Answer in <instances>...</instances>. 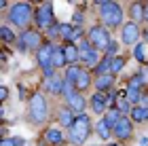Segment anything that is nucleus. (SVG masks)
Wrapping results in <instances>:
<instances>
[{
	"label": "nucleus",
	"mask_w": 148,
	"mask_h": 146,
	"mask_svg": "<svg viewBox=\"0 0 148 146\" xmlns=\"http://www.w3.org/2000/svg\"><path fill=\"white\" fill-rule=\"evenodd\" d=\"M91 134V121H89V117L87 114H80L74 119V123H72V127H70V140L74 144H83L87 138H89Z\"/></svg>",
	"instance_id": "nucleus-1"
},
{
	"label": "nucleus",
	"mask_w": 148,
	"mask_h": 146,
	"mask_svg": "<svg viewBox=\"0 0 148 146\" xmlns=\"http://www.w3.org/2000/svg\"><path fill=\"white\" fill-rule=\"evenodd\" d=\"M102 21L106 25H110V28H116L119 23H123V9L116 4V2H104L102 4Z\"/></svg>",
	"instance_id": "nucleus-2"
},
{
	"label": "nucleus",
	"mask_w": 148,
	"mask_h": 146,
	"mask_svg": "<svg viewBox=\"0 0 148 146\" xmlns=\"http://www.w3.org/2000/svg\"><path fill=\"white\" fill-rule=\"evenodd\" d=\"M53 45L51 42H42V47L36 51V59H38V66L42 68L45 76L47 78H53Z\"/></svg>",
	"instance_id": "nucleus-3"
},
{
	"label": "nucleus",
	"mask_w": 148,
	"mask_h": 146,
	"mask_svg": "<svg viewBox=\"0 0 148 146\" xmlns=\"http://www.w3.org/2000/svg\"><path fill=\"white\" fill-rule=\"evenodd\" d=\"M30 17H32V9L28 2H15L9 11V19L15 25H21V28L30 23Z\"/></svg>",
	"instance_id": "nucleus-4"
},
{
	"label": "nucleus",
	"mask_w": 148,
	"mask_h": 146,
	"mask_svg": "<svg viewBox=\"0 0 148 146\" xmlns=\"http://www.w3.org/2000/svg\"><path fill=\"white\" fill-rule=\"evenodd\" d=\"M89 42L93 45V49L106 51V49H108V45H110V34H108V30L102 28V25L91 28V30H89Z\"/></svg>",
	"instance_id": "nucleus-5"
},
{
	"label": "nucleus",
	"mask_w": 148,
	"mask_h": 146,
	"mask_svg": "<svg viewBox=\"0 0 148 146\" xmlns=\"http://www.w3.org/2000/svg\"><path fill=\"white\" fill-rule=\"evenodd\" d=\"M30 114L36 123H42L47 119V99L40 93H34L30 99Z\"/></svg>",
	"instance_id": "nucleus-6"
},
{
	"label": "nucleus",
	"mask_w": 148,
	"mask_h": 146,
	"mask_svg": "<svg viewBox=\"0 0 148 146\" xmlns=\"http://www.w3.org/2000/svg\"><path fill=\"white\" fill-rule=\"evenodd\" d=\"M42 47V38H40V34L36 30H25L21 36H19V49H40Z\"/></svg>",
	"instance_id": "nucleus-7"
},
{
	"label": "nucleus",
	"mask_w": 148,
	"mask_h": 146,
	"mask_svg": "<svg viewBox=\"0 0 148 146\" xmlns=\"http://www.w3.org/2000/svg\"><path fill=\"white\" fill-rule=\"evenodd\" d=\"M80 59L87 66H97V49H93L89 40H83V45H80Z\"/></svg>",
	"instance_id": "nucleus-8"
},
{
	"label": "nucleus",
	"mask_w": 148,
	"mask_h": 146,
	"mask_svg": "<svg viewBox=\"0 0 148 146\" xmlns=\"http://www.w3.org/2000/svg\"><path fill=\"white\" fill-rule=\"evenodd\" d=\"M36 23H38V28H49V25H53V9H51V4H42L36 11Z\"/></svg>",
	"instance_id": "nucleus-9"
},
{
	"label": "nucleus",
	"mask_w": 148,
	"mask_h": 146,
	"mask_svg": "<svg viewBox=\"0 0 148 146\" xmlns=\"http://www.w3.org/2000/svg\"><path fill=\"white\" fill-rule=\"evenodd\" d=\"M112 134L119 138V140H127V138L131 136V121L125 117H121V121L112 127Z\"/></svg>",
	"instance_id": "nucleus-10"
},
{
	"label": "nucleus",
	"mask_w": 148,
	"mask_h": 146,
	"mask_svg": "<svg viewBox=\"0 0 148 146\" xmlns=\"http://www.w3.org/2000/svg\"><path fill=\"white\" fill-rule=\"evenodd\" d=\"M91 108H93V112H97V114L106 112V108H108V97L104 95V91H97V93L91 97Z\"/></svg>",
	"instance_id": "nucleus-11"
},
{
	"label": "nucleus",
	"mask_w": 148,
	"mask_h": 146,
	"mask_svg": "<svg viewBox=\"0 0 148 146\" xmlns=\"http://www.w3.org/2000/svg\"><path fill=\"white\" fill-rule=\"evenodd\" d=\"M66 99H68V106H70V110L72 112H83L85 110V97L80 95V93H70V95H66Z\"/></svg>",
	"instance_id": "nucleus-12"
},
{
	"label": "nucleus",
	"mask_w": 148,
	"mask_h": 146,
	"mask_svg": "<svg viewBox=\"0 0 148 146\" xmlns=\"http://www.w3.org/2000/svg\"><path fill=\"white\" fill-rule=\"evenodd\" d=\"M138 25H136V21H131V23H125V28H123V42H127V45H133L138 40Z\"/></svg>",
	"instance_id": "nucleus-13"
},
{
	"label": "nucleus",
	"mask_w": 148,
	"mask_h": 146,
	"mask_svg": "<svg viewBox=\"0 0 148 146\" xmlns=\"http://www.w3.org/2000/svg\"><path fill=\"white\" fill-rule=\"evenodd\" d=\"M64 53H66V59H68V64H76L78 59H80V49L74 47L72 42H68V45L64 47Z\"/></svg>",
	"instance_id": "nucleus-14"
},
{
	"label": "nucleus",
	"mask_w": 148,
	"mask_h": 146,
	"mask_svg": "<svg viewBox=\"0 0 148 146\" xmlns=\"http://www.w3.org/2000/svg\"><path fill=\"white\" fill-rule=\"evenodd\" d=\"M112 83H114V76L112 74H102V76H97V81H95V89L106 93V89H110Z\"/></svg>",
	"instance_id": "nucleus-15"
},
{
	"label": "nucleus",
	"mask_w": 148,
	"mask_h": 146,
	"mask_svg": "<svg viewBox=\"0 0 148 146\" xmlns=\"http://www.w3.org/2000/svg\"><path fill=\"white\" fill-rule=\"evenodd\" d=\"M91 85V76H89V72L87 70H80V74L76 78V83H74V87H76V91H85L87 87Z\"/></svg>",
	"instance_id": "nucleus-16"
},
{
	"label": "nucleus",
	"mask_w": 148,
	"mask_h": 146,
	"mask_svg": "<svg viewBox=\"0 0 148 146\" xmlns=\"http://www.w3.org/2000/svg\"><path fill=\"white\" fill-rule=\"evenodd\" d=\"M131 119H133V121H148V106H142V104H140V106H133V108H131Z\"/></svg>",
	"instance_id": "nucleus-17"
},
{
	"label": "nucleus",
	"mask_w": 148,
	"mask_h": 146,
	"mask_svg": "<svg viewBox=\"0 0 148 146\" xmlns=\"http://www.w3.org/2000/svg\"><path fill=\"white\" fill-rule=\"evenodd\" d=\"M45 140L53 144V146H59V144H64V136H62V131H57V129H49L45 134Z\"/></svg>",
	"instance_id": "nucleus-18"
},
{
	"label": "nucleus",
	"mask_w": 148,
	"mask_h": 146,
	"mask_svg": "<svg viewBox=\"0 0 148 146\" xmlns=\"http://www.w3.org/2000/svg\"><path fill=\"white\" fill-rule=\"evenodd\" d=\"M133 55H136L138 62H146L148 59V42H138L136 45V51H133Z\"/></svg>",
	"instance_id": "nucleus-19"
},
{
	"label": "nucleus",
	"mask_w": 148,
	"mask_h": 146,
	"mask_svg": "<svg viewBox=\"0 0 148 146\" xmlns=\"http://www.w3.org/2000/svg\"><path fill=\"white\" fill-rule=\"evenodd\" d=\"M95 131H97V136L102 138V140H108V138H110V134H112V127H110V125H108V123H106L104 119H102V121L97 123Z\"/></svg>",
	"instance_id": "nucleus-20"
},
{
	"label": "nucleus",
	"mask_w": 148,
	"mask_h": 146,
	"mask_svg": "<svg viewBox=\"0 0 148 146\" xmlns=\"http://www.w3.org/2000/svg\"><path fill=\"white\" fill-rule=\"evenodd\" d=\"M144 9H146V6L142 2H133L131 4V17H133V21H136V23L144 19Z\"/></svg>",
	"instance_id": "nucleus-21"
},
{
	"label": "nucleus",
	"mask_w": 148,
	"mask_h": 146,
	"mask_svg": "<svg viewBox=\"0 0 148 146\" xmlns=\"http://www.w3.org/2000/svg\"><path fill=\"white\" fill-rule=\"evenodd\" d=\"M104 121L110 125V127H114L119 121H121V110L119 108H112V110H108L106 112V117H104Z\"/></svg>",
	"instance_id": "nucleus-22"
},
{
	"label": "nucleus",
	"mask_w": 148,
	"mask_h": 146,
	"mask_svg": "<svg viewBox=\"0 0 148 146\" xmlns=\"http://www.w3.org/2000/svg\"><path fill=\"white\" fill-rule=\"evenodd\" d=\"M66 53H64V49H55L53 51V68H62V66H66Z\"/></svg>",
	"instance_id": "nucleus-23"
},
{
	"label": "nucleus",
	"mask_w": 148,
	"mask_h": 146,
	"mask_svg": "<svg viewBox=\"0 0 148 146\" xmlns=\"http://www.w3.org/2000/svg\"><path fill=\"white\" fill-rule=\"evenodd\" d=\"M110 59H112V57H104V62L95 66V74H97V76H102V74H112V72H110Z\"/></svg>",
	"instance_id": "nucleus-24"
},
{
	"label": "nucleus",
	"mask_w": 148,
	"mask_h": 146,
	"mask_svg": "<svg viewBox=\"0 0 148 146\" xmlns=\"http://www.w3.org/2000/svg\"><path fill=\"white\" fill-rule=\"evenodd\" d=\"M123 66H125V59L123 57H112L110 59V72H112V74L121 72V70H123Z\"/></svg>",
	"instance_id": "nucleus-25"
},
{
	"label": "nucleus",
	"mask_w": 148,
	"mask_h": 146,
	"mask_svg": "<svg viewBox=\"0 0 148 146\" xmlns=\"http://www.w3.org/2000/svg\"><path fill=\"white\" fill-rule=\"evenodd\" d=\"M78 74H80V68H78L76 64H72L70 68H68V72H66V81H70V83H76Z\"/></svg>",
	"instance_id": "nucleus-26"
},
{
	"label": "nucleus",
	"mask_w": 148,
	"mask_h": 146,
	"mask_svg": "<svg viewBox=\"0 0 148 146\" xmlns=\"http://www.w3.org/2000/svg\"><path fill=\"white\" fill-rule=\"evenodd\" d=\"M72 32H74L72 23H62V25H59V36H62L64 40H70V38H72Z\"/></svg>",
	"instance_id": "nucleus-27"
},
{
	"label": "nucleus",
	"mask_w": 148,
	"mask_h": 146,
	"mask_svg": "<svg viewBox=\"0 0 148 146\" xmlns=\"http://www.w3.org/2000/svg\"><path fill=\"white\" fill-rule=\"evenodd\" d=\"M49 91L51 93H64V83H59L57 78H49Z\"/></svg>",
	"instance_id": "nucleus-28"
},
{
	"label": "nucleus",
	"mask_w": 148,
	"mask_h": 146,
	"mask_svg": "<svg viewBox=\"0 0 148 146\" xmlns=\"http://www.w3.org/2000/svg\"><path fill=\"white\" fill-rule=\"evenodd\" d=\"M59 121H62L64 125H68V127H72V123H74L72 112L70 110H62V112H59Z\"/></svg>",
	"instance_id": "nucleus-29"
},
{
	"label": "nucleus",
	"mask_w": 148,
	"mask_h": 146,
	"mask_svg": "<svg viewBox=\"0 0 148 146\" xmlns=\"http://www.w3.org/2000/svg\"><path fill=\"white\" fill-rule=\"evenodd\" d=\"M140 97H142V93H140V89H127V99H129L131 104H136V102H140Z\"/></svg>",
	"instance_id": "nucleus-30"
},
{
	"label": "nucleus",
	"mask_w": 148,
	"mask_h": 146,
	"mask_svg": "<svg viewBox=\"0 0 148 146\" xmlns=\"http://www.w3.org/2000/svg\"><path fill=\"white\" fill-rule=\"evenodd\" d=\"M0 146H23V140L21 138H4Z\"/></svg>",
	"instance_id": "nucleus-31"
},
{
	"label": "nucleus",
	"mask_w": 148,
	"mask_h": 146,
	"mask_svg": "<svg viewBox=\"0 0 148 146\" xmlns=\"http://www.w3.org/2000/svg\"><path fill=\"white\" fill-rule=\"evenodd\" d=\"M0 34H2V40H4V42H13V40H15V34H13L6 25H2V28H0Z\"/></svg>",
	"instance_id": "nucleus-32"
},
{
	"label": "nucleus",
	"mask_w": 148,
	"mask_h": 146,
	"mask_svg": "<svg viewBox=\"0 0 148 146\" xmlns=\"http://www.w3.org/2000/svg\"><path fill=\"white\" fill-rule=\"evenodd\" d=\"M142 81H144L142 74H136V76L129 81V87H131V89H140V87H142Z\"/></svg>",
	"instance_id": "nucleus-33"
},
{
	"label": "nucleus",
	"mask_w": 148,
	"mask_h": 146,
	"mask_svg": "<svg viewBox=\"0 0 148 146\" xmlns=\"http://www.w3.org/2000/svg\"><path fill=\"white\" fill-rule=\"evenodd\" d=\"M106 51H108V55H110V57H112V55H116V53H119V45L114 42V40H110V45H108V49H106Z\"/></svg>",
	"instance_id": "nucleus-34"
},
{
	"label": "nucleus",
	"mask_w": 148,
	"mask_h": 146,
	"mask_svg": "<svg viewBox=\"0 0 148 146\" xmlns=\"http://www.w3.org/2000/svg\"><path fill=\"white\" fill-rule=\"evenodd\" d=\"M72 25H74V28H76V25H80V21H83V13H80V11H76V13H74V17H72Z\"/></svg>",
	"instance_id": "nucleus-35"
},
{
	"label": "nucleus",
	"mask_w": 148,
	"mask_h": 146,
	"mask_svg": "<svg viewBox=\"0 0 148 146\" xmlns=\"http://www.w3.org/2000/svg\"><path fill=\"white\" fill-rule=\"evenodd\" d=\"M116 108L121 110V114H123V112H127V110H131V108H129V104H127V102H123V99H121V102L116 104Z\"/></svg>",
	"instance_id": "nucleus-36"
},
{
	"label": "nucleus",
	"mask_w": 148,
	"mask_h": 146,
	"mask_svg": "<svg viewBox=\"0 0 148 146\" xmlns=\"http://www.w3.org/2000/svg\"><path fill=\"white\" fill-rule=\"evenodd\" d=\"M49 34H51V36H57V34H59V25H57V23L49 25Z\"/></svg>",
	"instance_id": "nucleus-37"
},
{
	"label": "nucleus",
	"mask_w": 148,
	"mask_h": 146,
	"mask_svg": "<svg viewBox=\"0 0 148 146\" xmlns=\"http://www.w3.org/2000/svg\"><path fill=\"white\" fill-rule=\"evenodd\" d=\"M140 102H142V106H148V93H142V97H140Z\"/></svg>",
	"instance_id": "nucleus-38"
},
{
	"label": "nucleus",
	"mask_w": 148,
	"mask_h": 146,
	"mask_svg": "<svg viewBox=\"0 0 148 146\" xmlns=\"http://www.w3.org/2000/svg\"><path fill=\"white\" fill-rule=\"evenodd\" d=\"M0 97H2V99H6V87H2V89H0Z\"/></svg>",
	"instance_id": "nucleus-39"
},
{
	"label": "nucleus",
	"mask_w": 148,
	"mask_h": 146,
	"mask_svg": "<svg viewBox=\"0 0 148 146\" xmlns=\"http://www.w3.org/2000/svg\"><path fill=\"white\" fill-rule=\"evenodd\" d=\"M144 19H146V21H148V6H146V9H144Z\"/></svg>",
	"instance_id": "nucleus-40"
},
{
	"label": "nucleus",
	"mask_w": 148,
	"mask_h": 146,
	"mask_svg": "<svg viewBox=\"0 0 148 146\" xmlns=\"http://www.w3.org/2000/svg\"><path fill=\"white\" fill-rule=\"evenodd\" d=\"M97 4H104V2H110V0H95Z\"/></svg>",
	"instance_id": "nucleus-41"
},
{
	"label": "nucleus",
	"mask_w": 148,
	"mask_h": 146,
	"mask_svg": "<svg viewBox=\"0 0 148 146\" xmlns=\"http://www.w3.org/2000/svg\"><path fill=\"white\" fill-rule=\"evenodd\" d=\"M144 38H146V40H148V30H146V32H144Z\"/></svg>",
	"instance_id": "nucleus-42"
}]
</instances>
